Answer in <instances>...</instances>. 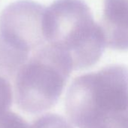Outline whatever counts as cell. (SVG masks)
Segmentation results:
<instances>
[{
	"label": "cell",
	"mask_w": 128,
	"mask_h": 128,
	"mask_svg": "<svg viewBox=\"0 0 128 128\" xmlns=\"http://www.w3.org/2000/svg\"><path fill=\"white\" fill-rule=\"evenodd\" d=\"M69 121L79 128H128V67L110 65L76 77L65 97Z\"/></svg>",
	"instance_id": "obj_1"
},
{
	"label": "cell",
	"mask_w": 128,
	"mask_h": 128,
	"mask_svg": "<svg viewBox=\"0 0 128 128\" xmlns=\"http://www.w3.org/2000/svg\"><path fill=\"white\" fill-rule=\"evenodd\" d=\"M43 31L46 43L64 53L74 70L89 68L106 46L101 26L83 0H56L45 8Z\"/></svg>",
	"instance_id": "obj_2"
},
{
	"label": "cell",
	"mask_w": 128,
	"mask_h": 128,
	"mask_svg": "<svg viewBox=\"0 0 128 128\" xmlns=\"http://www.w3.org/2000/svg\"><path fill=\"white\" fill-rule=\"evenodd\" d=\"M72 70V63L64 53L44 44L33 52L14 78L16 105L30 114L52 109L58 103Z\"/></svg>",
	"instance_id": "obj_3"
},
{
	"label": "cell",
	"mask_w": 128,
	"mask_h": 128,
	"mask_svg": "<svg viewBox=\"0 0 128 128\" xmlns=\"http://www.w3.org/2000/svg\"><path fill=\"white\" fill-rule=\"evenodd\" d=\"M44 11L34 1L11 3L0 15V36L18 51L34 52L46 43L43 31Z\"/></svg>",
	"instance_id": "obj_4"
},
{
	"label": "cell",
	"mask_w": 128,
	"mask_h": 128,
	"mask_svg": "<svg viewBox=\"0 0 128 128\" xmlns=\"http://www.w3.org/2000/svg\"><path fill=\"white\" fill-rule=\"evenodd\" d=\"M106 46L128 51V0H105L101 21Z\"/></svg>",
	"instance_id": "obj_5"
},
{
	"label": "cell",
	"mask_w": 128,
	"mask_h": 128,
	"mask_svg": "<svg viewBox=\"0 0 128 128\" xmlns=\"http://www.w3.org/2000/svg\"><path fill=\"white\" fill-rule=\"evenodd\" d=\"M29 128H74V127L62 115L46 113L34 120Z\"/></svg>",
	"instance_id": "obj_6"
},
{
	"label": "cell",
	"mask_w": 128,
	"mask_h": 128,
	"mask_svg": "<svg viewBox=\"0 0 128 128\" xmlns=\"http://www.w3.org/2000/svg\"><path fill=\"white\" fill-rule=\"evenodd\" d=\"M0 128H29V126L21 116L8 109L0 112Z\"/></svg>",
	"instance_id": "obj_7"
},
{
	"label": "cell",
	"mask_w": 128,
	"mask_h": 128,
	"mask_svg": "<svg viewBox=\"0 0 128 128\" xmlns=\"http://www.w3.org/2000/svg\"><path fill=\"white\" fill-rule=\"evenodd\" d=\"M13 92L8 79L0 75V112L9 109L12 103Z\"/></svg>",
	"instance_id": "obj_8"
}]
</instances>
